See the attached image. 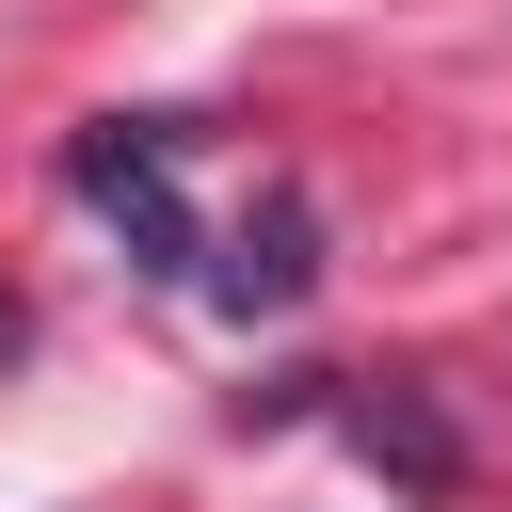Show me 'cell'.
Instances as JSON below:
<instances>
[{"label":"cell","mask_w":512,"mask_h":512,"mask_svg":"<svg viewBox=\"0 0 512 512\" xmlns=\"http://www.w3.org/2000/svg\"><path fill=\"white\" fill-rule=\"evenodd\" d=\"M64 192H80V208H112L144 272H192V208H176V128H160V112L80 128V144H64Z\"/></svg>","instance_id":"cell-1"},{"label":"cell","mask_w":512,"mask_h":512,"mask_svg":"<svg viewBox=\"0 0 512 512\" xmlns=\"http://www.w3.org/2000/svg\"><path fill=\"white\" fill-rule=\"evenodd\" d=\"M208 288H224L240 320H288V304L320 288V224H304V192H256V208L224 224V256H208Z\"/></svg>","instance_id":"cell-2"},{"label":"cell","mask_w":512,"mask_h":512,"mask_svg":"<svg viewBox=\"0 0 512 512\" xmlns=\"http://www.w3.org/2000/svg\"><path fill=\"white\" fill-rule=\"evenodd\" d=\"M336 432H352V448H368L400 496H448V480H464V432H448L416 384H368V400H336Z\"/></svg>","instance_id":"cell-3"},{"label":"cell","mask_w":512,"mask_h":512,"mask_svg":"<svg viewBox=\"0 0 512 512\" xmlns=\"http://www.w3.org/2000/svg\"><path fill=\"white\" fill-rule=\"evenodd\" d=\"M16 336H32V320H16V288H0V352H16Z\"/></svg>","instance_id":"cell-4"}]
</instances>
